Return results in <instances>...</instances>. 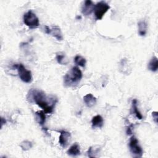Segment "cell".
I'll use <instances>...</instances> for the list:
<instances>
[{
    "mask_svg": "<svg viewBox=\"0 0 158 158\" xmlns=\"http://www.w3.org/2000/svg\"><path fill=\"white\" fill-rule=\"evenodd\" d=\"M27 99L29 102L35 103L47 114H51L53 112L55 106L58 101L57 98L55 96L46 95L44 91L34 88L29 90Z\"/></svg>",
    "mask_w": 158,
    "mask_h": 158,
    "instance_id": "6da1fadb",
    "label": "cell"
},
{
    "mask_svg": "<svg viewBox=\"0 0 158 158\" xmlns=\"http://www.w3.org/2000/svg\"><path fill=\"white\" fill-rule=\"evenodd\" d=\"M83 75L78 67H73L64 77V85L66 87L77 86L81 81Z\"/></svg>",
    "mask_w": 158,
    "mask_h": 158,
    "instance_id": "7a4b0ae2",
    "label": "cell"
},
{
    "mask_svg": "<svg viewBox=\"0 0 158 158\" xmlns=\"http://www.w3.org/2000/svg\"><path fill=\"white\" fill-rule=\"evenodd\" d=\"M23 21L25 25L30 28H36L40 25V22L38 17L31 10L24 14Z\"/></svg>",
    "mask_w": 158,
    "mask_h": 158,
    "instance_id": "3957f363",
    "label": "cell"
},
{
    "mask_svg": "<svg viewBox=\"0 0 158 158\" xmlns=\"http://www.w3.org/2000/svg\"><path fill=\"white\" fill-rule=\"evenodd\" d=\"M13 67L17 70L19 78L22 81L29 83L32 81L31 71L27 70L22 64H15L13 65Z\"/></svg>",
    "mask_w": 158,
    "mask_h": 158,
    "instance_id": "277c9868",
    "label": "cell"
},
{
    "mask_svg": "<svg viewBox=\"0 0 158 158\" xmlns=\"http://www.w3.org/2000/svg\"><path fill=\"white\" fill-rule=\"evenodd\" d=\"M110 9L109 5L105 1H101L95 4L94 7V15L96 20H101L105 14Z\"/></svg>",
    "mask_w": 158,
    "mask_h": 158,
    "instance_id": "5b68a950",
    "label": "cell"
},
{
    "mask_svg": "<svg viewBox=\"0 0 158 158\" xmlns=\"http://www.w3.org/2000/svg\"><path fill=\"white\" fill-rule=\"evenodd\" d=\"M129 149L133 156L140 157L143 156V149L139 144L138 140L135 136H131L129 141Z\"/></svg>",
    "mask_w": 158,
    "mask_h": 158,
    "instance_id": "8992f818",
    "label": "cell"
},
{
    "mask_svg": "<svg viewBox=\"0 0 158 158\" xmlns=\"http://www.w3.org/2000/svg\"><path fill=\"white\" fill-rule=\"evenodd\" d=\"M44 27L46 33L52 35L59 41H62L63 40V35L60 30V28L59 27L52 26L51 27H49L46 25Z\"/></svg>",
    "mask_w": 158,
    "mask_h": 158,
    "instance_id": "52a82bcc",
    "label": "cell"
},
{
    "mask_svg": "<svg viewBox=\"0 0 158 158\" xmlns=\"http://www.w3.org/2000/svg\"><path fill=\"white\" fill-rule=\"evenodd\" d=\"M95 4L91 0H86L81 6V13L85 16L89 15L94 10Z\"/></svg>",
    "mask_w": 158,
    "mask_h": 158,
    "instance_id": "ba28073f",
    "label": "cell"
},
{
    "mask_svg": "<svg viewBox=\"0 0 158 158\" xmlns=\"http://www.w3.org/2000/svg\"><path fill=\"white\" fill-rule=\"evenodd\" d=\"M59 133H60V135L59 138V144L62 148H65L69 144V139L70 138V133L65 130H60Z\"/></svg>",
    "mask_w": 158,
    "mask_h": 158,
    "instance_id": "9c48e42d",
    "label": "cell"
},
{
    "mask_svg": "<svg viewBox=\"0 0 158 158\" xmlns=\"http://www.w3.org/2000/svg\"><path fill=\"white\" fill-rule=\"evenodd\" d=\"M83 101L88 107H92L96 103V98L92 94L88 93L83 96Z\"/></svg>",
    "mask_w": 158,
    "mask_h": 158,
    "instance_id": "30bf717a",
    "label": "cell"
},
{
    "mask_svg": "<svg viewBox=\"0 0 158 158\" xmlns=\"http://www.w3.org/2000/svg\"><path fill=\"white\" fill-rule=\"evenodd\" d=\"M104 125V120L100 115L94 116L91 119V125L93 128H101Z\"/></svg>",
    "mask_w": 158,
    "mask_h": 158,
    "instance_id": "8fae6325",
    "label": "cell"
},
{
    "mask_svg": "<svg viewBox=\"0 0 158 158\" xmlns=\"http://www.w3.org/2000/svg\"><path fill=\"white\" fill-rule=\"evenodd\" d=\"M67 154L71 156H77L80 154V146L77 143L73 144L67 151Z\"/></svg>",
    "mask_w": 158,
    "mask_h": 158,
    "instance_id": "7c38bea8",
    "label": "cell"
},
{
    "mask_svg": "<svg viewBox=\"0 0 158 158\" xmlns=\"http://www.w3.org/2000/svg\"><path fill=\"white\" fill-rule=\"evenodd\" d=\"M35 119L36 121L41 125L43 126L46 122L45 112L43 110H38L35 112Z\"/></svg>",
    "mask_w": 158,
    "mask_h": 158,
    "instance_id": "4fadbf2b",
    "label": "cell"
},
{
    "mask_svg": "<svg viewBox=\"0 0 158 158\" xmlns=\"http://www.w3.org/2000/svg\"><path fill=\"white\" fill-rule=\"evenodd\" d=\"M138 33L140 36H144L147 33L148 25L144 20H141L138 23Z\"/></svg>",
    "mask_w": 158,
    "mask_h": 158,
    "instance_id": "5bb4252c",
    "label": "cell"
},
{
    "mask_svg": "<svg viewBox=\"0 0 158 158\" xmlns=\"http://www.w3.org/2000/svg\"><path fill=\"white\" fill-rule=\"evenodd\" d=\"M148 69L151 70V72H155L158 69V59L157 57L153 56L151 59L150 60L148 65Z\"/></svg>",
    "mask_w": 158,
    "mask_h": 158,
    "instance_id": "9a60e30c",
    "label": "cell"
},
{
    "mask_svg": "<svg viewBox=\"0 0 158 158\" xmlns=\"http://www.w3.org/2000/svg\"><path fill=\"white\" fill-rule=\"evenodd\" d=\"M137 104H138V101L136 99H133L132 100V102H131V110H132V112L135 115V116L139 120L143 119V115L141 114V112L139 111L138 109V106H137Z\"/></svg>",
    "mask_w": 158,
    "mask_h": 158,
    "instance_id": "2e32d148",
    "label": "cell"
},
{
    "mask_svg": "<svg viewBox=\"0 0 158 158\" xmlns=\"http://www.w3.org/2000/svg\"><path fill=\"white\" fill-rule=\"evenodd\" d=\"M74 62L77 65H78L81 67H85V65H86V62L85 58H84L83 57H82L81 56H80V55H77L75 57Z\"/></svg>",
    "mask_w": 158,
    "mask_h": 158,
    "instance_id": "e0dca14e",
    "label": "cell"
},
{
    "mask_svg": "<svg viewBox=\"0 0 158 158\" xmlns=\"http://www.w3.org/2000/svg\"><path fill=\"white\" fill-rule=\"evenodd\" d=\"M33 146V144L31 141L28 140L23 141L20 144V147L23 151H28Z\"/></svg>",
    "mask_w": 158,
    "mask_h": 158,
    "instance_id": "ac0fdd59",
    "label": "cell"
},
{
    "mask_svg": "<svg viewBox=\"0 0 158 158\" xmlns=\"http://www.w3.org/2000/svg\"><path fill=\"white\" fill-rule=\"evenodd\" d=\"M98 152H99L98 148L90 147L87 151V154L89 157H96V154Z\"/></svg>",
    "mask_w": 158,
    "mask_h": 158,
    "instance_id": "d6986e66",
    "label": "cell"
},
{
    "mask_svg": "<svg viewBox=\"0 0 158 158\" xmlns=\"http://www.w3.org/2000/svg\"><path fill=\"white\" fill-rule=\"evenodd\" d=\"M56 60L57 61V62L59 64L61 65H66L67 64V62H65V55L64 54H61V53H57L56 54Z\"/></svg>",
    "mask_w": 158,
    "mask_h": 158,
    "instance_id": "ffe728a7",
    "label": "cell"
},
{
    "mask_svg": "<svg viewBox=\"0 0 158 158\" xmlns=\"http://www.w3.org/2000/svg\"><path fill=\"white\" fill-rule=\"evenodd\" d=\"M127 135H131L133 133V125H130L128 127H127V130H126Z\"/></svg>",
    "mask_w": 158,
    "mask_h": 158,
    "instance_id": "44dd1931",
    "label": "cell"
},
{
    "mask_svg": "<svg viewBox=\"0 0 158 158\" xmlns=\"http://www.w3.org/2000/svg\"><path fill=\"white\" fill-rule=\"evenodd\" d=\"M152 116L153 117V119H154V122L156 123H157V118H158V117H157V112H153L152 113Z\"/></svg>",
    "mask_w": 158,
    "mask_h": 158,
    "instance_id": "7402d4cb",
    "label": "cell"
},
{
    "mask_svg": "<svg viewBox=\"0 0 158 158\" xmlns=\"http://www.w3.org/2000/svg\"><path fill=\"white\" fill-rule=\"evenodd\" d=\"M6 123V119H4V118L1 117V128L2 127V125H3L4 123Z\"/></svg>",
    "mask_w": 158,
    "mask_h": 158,
    "instance_id": "603a6c76",
    "label": "cell"
}]
</instances>
